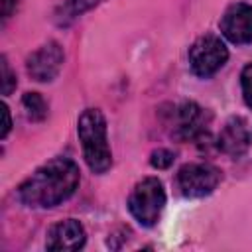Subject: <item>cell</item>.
I'll list each match as a JSON object with an SVG mask.
<instances>
[{
  "instance_id": "cell-15",
  "label": "cell",
  "mask_w": 252,
  "mask_h": 252,
  "mask_svg": "<svg viewBox=\"0 0 252 252\" xmlns=\"http://www.w3.org/2000/svg\"><path fill=\"white\" fill-rule=\"evenodd\" d=\"M240 83H242V94H244V102L252 108V63L246 65L242 69L240 75Z\"/></svg>"
},
{
  "instance_id": "cell-2",
  "label": "cell",
  "mask_w": 252,
  "mask_h": 252,
  "mask_svg": "<svg viewBox=\"0 0 252 252\" xmlns=\"http://www.w3.org/2000/svg\"><path fill=\"white\" fill-rule=\"evenodd\" d=\"M77 134L83 158L93 173H104L112 165V154L106 138V120L98 108H87L79 116Z\"/></svg>"
},
{
  "instance_id": "cell-8",
  "label": "cell",
  "mask_w": 252,
  "mask_h": 252,
  "mask_svg": "<svg viewBox=\"0 0 252 252\" xmlns=\"http://www.w3.org/2000/svg\"><path fill=\"white\" fill-rule=\"evenodd\" d=\"M87 234L85 228L79 220L75 219H65L57 224H53L47 232L45 248L47 250H79L85 246Z\"/></svg>"
},
{
  "instance_id": "cell-5",
  "label": "cell",
  "mask_w": 252,
  "mask_h": 252,
  "mask_svg": "<svg viewBox=\"0 0 252 252\" xmlns=\"http://www.w3.org/2000/svg\"><path fill=\"white\" fill-rule=\"evenodd\" d=\"M220 171L211 163H187L177 173V187L185 197H205L217 189Z\"/></svg>"
},
{
  "instance_id": "cell-6",
  "label": "cell",
  "mask_w": 252,
  "mask_h": 252,
  "mask_svg": "<svg viewBox=\"0 0 252 252\" xmlns=\"http://www.w3.org/2000/svg\"><path fill=\"white\" fill-rule=\"evenodd\" d=\"M63 59H65L63 47L57 41H47L28 57L26 67L32 79L39 83H49L59 75L63 67Z\"/></svg>"
},
{
  "instance_id": "cell-12",
  "label": "cell",
  "mask_w": 252,
  "mask_h": 252,
  "mask_svg": "<svg viewBox=\"0 0 252 252\" xmlns=\"http://www.w3.org/2000/svg\"><path fill=\"white\" fill-rule=\"evenodd\" d=\"M0 77H2V94L8 96L16 89L18 81H16V75L12 73V69H10V65H8L4 55L0 57Z\"/></svg>"
},
{
  "instance_id": "cell-13",
  "label": "cell",
  "mask_w": 252,
  "mask_h": 252,
  "mask_svg": "<svg viewBox=\"0 0 252 252\" xmlns=\"http://www.w3.org/2000/svg\"><path fill=\"white\" fill-rule=\"evenodd\" d=\"M173 159H175V154L171 150H165V148H158L150 156V163L156 169H167L173 163Z\"/></svg>"
},
{
  "instance_id": "cell-14",
  "label": "cell",
  "mask_w": 252,
  "mask_h": 252,
  "mask_svg": "<svg viewBox=\"0 0 252 252\" xmlns=\"http://www.w3.org/2000/svg\"><path fill=\"white\" fill-rule=\"evenodd\" d=\"M100 2H104V0H69L67 6H65V10H67L69 16H79V14H83V12L98 6Z\"/></svg>"
},
{
  "instance_id": "cell-16",
  "label": "cell",
  "mask_w": 252,
  "mask_h": 252,
  "mask_svg": "<svg viewBox=\"0 0 252 252\" xmlns=\"http://www.w3.org/2000/svg\"><path fill=\"white\" fill-rule=\"evenodd\" d=\"M0 108H2V118H4V124H2V130H0V138L4 140L8 136V132H10V128H12V118H10V110H8L6 104H2Z\"/></svg>"
},
{
  "instance_id": "cell-4",
  "label": "cell",
  "mask_w": 252,
  "mask_h": 252,
  "mask_svg": "<svg viewBox=\"0 0 252 252\" xmlns=\"http://www.w3.org/2000/svg\"><path fill=\"white\" fill-rule=\"evenodd\" d=\"M228 59V49L219 35L207 33L201 35L189 47V65L197 77H211L215 75Z\"/></svg>"
},
{
  "instance_id": "cell-9",
  "label": "cell",
  "mask_w": 252,
  "mask_h": 252,
  "mask_svg": "<svg viewBox=\"0 0 252 252\" xmlns=\"http://www.w3.org/2000/svg\"><path fill=\"white\" fill-rule=\"evenodd\" d=\"M250 146V130L242 116H232L219 134V148L230 158H240Z\"/></svg>"
},
{
  "instance_id": "cell-3",
  "label": "cell",
  "mask_w": 252,
  "mask_h": 252,
  "mask_svg": "<svg viewBox=\"0 0 252 252\" xmlns=\"http://www.w3.org/2000/svg\"><path fill=\"white\" fill-rule=\"evenodd\" d=\"M163 205H165V191L158 177L142 179L128 197V209L132 217L144 226H154L158 222Z\"/></svg>"
},
{
  "instance_id": "cell-7",
  "label": "cell",
  "mask_w": 252,
  "mask_h": 252,
  "mask_svg": "<svg viewBox=\"0 0 252 252\" xmlns=\"http://www.w3.org/2000/svg\"><path fill=\"white\" fill-rule=\"evenodd\" d=\"M220 33L236 45L252 41V6L236 2L226 8L220 18Z\"/></svg>"
},
{
  "instance_id": "cell-10",
  "label": "cell",
  "mask_w": 252,
  "mask_h": 252,
  "mask_svg": "<svg viewBox=\"0 0 252 252\" xmlns=\"http://www.w3.org/2000/svg\"><path fill=\"white\" fill-rule=\"evenodd\" d=\"M205 110L195 102H183L175 110V136L181 140L199 138L205 132Z\"/></svg>"
},
{
  "instance_id": "cell-17",
  "label": "cell",
  "mask_w": 252,
  "mask_h": 252,
  "mask_svg": "<svg viewBox=\"0 0 252 252\" xmlns=\"http://www.w3.org/2000/svg\"><path fill=\"white\" fill-rule=\"evenodd\" d=\"M16 4H18V0H0V10H2L4 20L12 16V12L16 10Z\"/></svg>"
},
{
  "instance_id": "cell-11",
  "label": "cell",
  "mask_w": 252,
  "mask_h": 252,
  "mask_svg": "<svg viewBox=\"0 0 252 252\" xmlns=\"http://www.w3.org/2000/svg\"><path fill=\"white\" fill-rule=\"evenodd\" d=\"M22 104L30 120H43L47 116V102L39 93H26Z\"/></svg>"
},
{
  "instance_id": "cell-1",
  "label": "cell",
  "mask_w": 252,
  "mask_h": 252,
  "mask_svg": "<svg viewBox=\"0 0 252 252\" xmlns=\"http://www.w3.org/2000/svg\"><path fill=\"white\" fill-rule=\"evenodd\" d=\"M79 181V167L73 159L53 158L41 167H37L18 187V197L28 207H57L75 193Z\"/></svg>"
}]
</instances>
